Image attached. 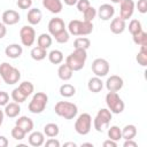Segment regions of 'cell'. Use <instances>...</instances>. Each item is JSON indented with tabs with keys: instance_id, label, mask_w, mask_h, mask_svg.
<instances>
[{
	"instance_id": "1",
	"label": "cell",
	"mask_w": 147,
	"mask_h": 147,
	"mask_svg": "<svg viewBox=\"0 0 147 147\" xmlns=\"http://www.w3.org/2000/svg\"><path fill=\"white\" fill-rule=\"evenodd\" d=\"M87 60V53L86 49L83 48H75L72 53H70L65 63L72 69V71H79L84 68L85 62Z\"/></svg>"
},
{
	"instance_id": "2",
	"label": "cell",
	"mask_w": 147,
	"mask_h": 147,
	"mask_svg": "<svg viewBox=\"0 0 147 147\" xmlns=\"http://www.w3.org/2000/svg\"><path fill=\"white\" fill-rule=\"evenodd\" d=\"M68 32L71 36H88L93 32V22H87L84 20H71L68 24Z\"/></svg>"
},
{
	"instance_id": "3",
	"label": "cell",
	"mask_w": 147,
	"mask_h": 147,
	"mask_svg": "<svg viewBox=\"0 0 147 147\" xmlns=\"http://www.w3.org/2000/svg\"><path fill=\"white\" fill-rule=\"evenodd\" d=\"M0 78L7 85H14L21 79V72L17 68L13 67L8 62H2L0 64Z\"/></svg>"
},
{
	"instance_id": "4",
	"label": "cell",
	"mask_w": 147,
	"mask_h": 147,
	"mask_svg": "<svg viewBox=\"0 0 147 147\" xmlns=\"http://www.w3.org/2000/svg\"><path fill=\"white\" fill-rule=\"evenodd\" d=\"M54 111L57 116L63 117L64 119H74L78 114V107L74 102L59 101L54 106Z\"/></svg>"
},
{
	"instance_id": "5",
	"label": "cell",
	"mask_w": 147,
	"mask_h": 147,
	"mask_svg": "<svg viewBox=\"0 0 147 147\" xmlns=\"http://www.w3.org/2000/svg\"><path fill=\"white\" fill-rule=\"evenodd\" d=\"M48 102V96L44 92H37L33 94L31 101L28 105V109L32 114H41Z\"/></svg>"
},
{
	"instance_id": "6",
	"label": "cell",
	"mask_w": 147,
	"mask_h": 147,
	"mask_svg": "<svg viewBox=\"0 0 147 147\" xmlns=\"http://www.w3.org/2000/svg\"><path fill=\"white\" fill-rule=\"evenodd\" d=\"M111 118H113V113L108 108H101L96 113V115H95V117L93 119L94 129L98 132H102L105 129H108Z\"/></svg>"
},
{
	"instance_id": "7",
	"label": "cell",
	"mask_w": 147,
	"mask_h": 147,
	"mask_svg": "<svg viewBox=\"0 0 147 147\" xmlns=\"http://www.w3.org/2000/svg\"><path fill=\"white\" fill-rule=\"evenodd\" d=\"M106 105L113 114H121L125 108L124 101L121 99L117 92H108L106 94Z\"/></svg>"
},
{
	"instance_id": "8",
	"label": "cell",
	"mask_w": 147,
	"mask_h": 147,
	"mask_svg": "<svg viewBox=\"0 0 147 147\" xmlns=\"http://www.w3.org/2000/svg\"><path fill=\"white\" fill-rule=\"evenodd\" d=\"M92 129V116L87 113L80 114L75 122V131L80 136H86Z\"/></svg>"
},
{
	"instance_id": "9",
	"label": "cell",
	"mask_w": 147,
	"mask_h": 147,
	"mask_svg": "<svg viewBox=\"0 0 147 147\" xmlns=\"http://www.w3.org/2000/svg\"><path fill=\"white\" fill-rule=\"evenodd\" d=\"M20 39L23 46L30 47L36 41V31L32 28V25H24L20 30Z\"/></svg>"
},
{
	"instance_id": "10",
	"label": "cell",
	"mask_w": 147,
	"mask_h": 147,
	"mask_svg": "<svg viewBox=\"0 0 147 147\" xmlns=\"http://www.w3.org/2000/svg\"><path fill=\"white\" fill-rule=\"evenodd\" d=\"M91 69L93 71V74L100 78L107 76L109 74V62L106 60V59H102V57H98L95 59L93 62H92V65H91Z\"/></svg>"
},
{
	"instance_id": "11",
	"label": "cell",
	"mask_w": 147,
	"mask_h": 147,
	"mask_svg": "<svg viewBox=\"0 0 147 147\" xmlns=\"http://www.w3.org/2000/svg\"><path fill=\"white\" fill-rule=\"evenodd\" d=\"M136 3L133 0H122L119 2V17L123 20H129L132 17L134 13Z\"/></svg>"
},
{
	"instance_id": "12",
	"label": "cell",
	"mask_w": 147,
	"mask_h": 147,
	"mask_svg": "<svg viewBox=\"0 0 147 147\" xmlns=\"http://www.w3.org/2000/svg\"><path fill=\"white\" fill-rule=\"evenodd\" d=\"M47 28H48V33L52 37L56 36L57 33H60V32H62L63 30L67 29L65 24H64V21L61 17H53V18H51L49 22H48Z\"/></svg>"
},
{
	"instance_id": "13",
	"label": "cell",
	"mask_w": 147,
	"mask_h": 147,
	"mask_svg": "<svg viewBox=\"0 0 147 147\" xmlns=\"http://www.w3.org/2000/svg\"><path fill=\"white\" fill-rule=\"evenodd\" d=\"M105 85H106V88L108 90V92H118L119 90H122V87L124 85V80L122 77H119L117 75H111L110 77L107 78Z\"/></svg>"
},
{
	"instance_id": "14",
	"label": "cell",
	"mask_w": 147,
	"mask_h": 147,
	"mask_svg": "<svg viewBox=\"0 0 147 147\" xmlns=\"http://www.w3.org/2000/svg\"><path fill=\"white\" fill-rule=\"evenodd\" d=\"M20 20H21V16L18 11L14 9H7L1 15V21L5 25H15L16 23L20 22Z\"/></svg>"
},
{
	"instance_id": "15",
	"label": "cell",
	"mask_w": 147,
	"mask_h": 147,
	"mask_svg": "<svg viewBox=\"0 0 147 147\" xmlns=\"http://www.w3.org/2000/svg\"><path fill=\"white\" fill-rule=\"evenodd\" d=\"M96 15L102 21H108V20H110V18L114 17V15H115V8L110 3H103V5H101L98 8Z\"/></svg>"
},
{
	"instance_id": "16",
	"label": "cell",
	"mask_w": 147,
	"mask_h": 147,
	"mask_svg": "<svg viewBox=\"0 0 147 147\" xmlns=\"http://www.w3.org/2000/svg\"><path fill=\"white\" fill-rule=\"evenodd\" d=\"M28 142H29V145H31L33 147L42 146L44 142H45V134H44V132L31 131L29 133V137H28Z\"/></svg>"
},
{
	"instance_id": "17",
	"label": "cell",
	"mask_w": 147,
	"mask_h": 147,
	"mask_svg": "<svg viewBox=\"0 0 147 147\" xmlns=\"http://www.w3.org/2000/svg\"><path fill=\"white\" fill-rule=\"evenodd\" d=\"M42 6L52 14H59L63 9L62 0H42Z\"/></svg>"
},
{
	"instance_id": "18",
	"label": "cell",
	"mask_w": 147,
	"mask_h": 147,
	"mask_svg": "<svg viewBox=\"0 0 147 147\" xmlns=\"http://www.w3.org/2000/svg\"><path fill=\"white\" fill-rule=\"evenodd\" d=\"M41 18H42V13L40 9L38 8H30L28 10V14H26V20H28V23L30 25H37L41 22Z\"/></svg>"
},
{
	"instance_id": "19",
	"label": "cell",
	"mask_w": 147,
	"mask_h": 147,
	"mask_svg": "<svg viewBox=\"0 0 147 147\" xmlns=\"http://www.w3.org/2000/svg\"><path fill=\"white\" fill-rule=\"evenodd\" d=\"M126 28V23H125V20H123L122 17H115L111 20L110 22V31L114 33V34H121L124 32Z\"/></svg>"
},
{
	"instance_id": "20",
	"label": "cell",
	"mask_w": 147,
	"mask_h": 147,
	"mask_svg": "<svg viewBox=\"0 0 147 147\" xmlns=\"http://www.w3.org/2000/svg\"><path fill=\"white\" fill-rule=\"evenodd\" d=\"M15 125H17V126H20L21 129H23L26 134L30 133L31 131H33V126H34L33 121H32L30 117H28V116H20V117L16 119Z\"/></svg>"
},
{
	"instance_id": "21",
	"label": "cell",
	"mask_w": 147,
	"mask_h": 147,
	"mask_svg": "<svg viewBox=\"0 0 147 147\" xmlns=\"http://www.w3.org/2000/svg\"><path fill=\"white\" fill-rule=\"evenodd\" d=\"M3 113L7 117L9 118H15L20 115L21 113V106L20 103L17 102H8L6 106H5V109H3Z\"/></svg>"
},
{
	"instance_id": "22",
	"label": "cell",
	"mask_w": 147,
	"mask_h": 147,
	"mask_svg": "<svg viewBox=\"0 0 147 147\" xmlns=\"http://www.w3.org/2000/svg\"><path fill=\"white\" fill-rule=\"evenodd\" d=\"M23 53V48L18 44H10L5 48V54L9 59H18Z\"/></svg>"
},
{
	"instance_id": "23",
	"label": "cell",
	"mask_w": 147,
	"mask_h": 147,
	"mask_svg": "<svg viewBox=\"0 0 147 147\" xmlns=\"http://www.w3.org/2000/svg\"><path fill=\"white\" fill-rule=\"evenodd\" d=\"M87 88L90 92L92 93H99L101 92V90L103 88V82L100 77L98 76H94L92 78L88 79V83H87Z\"/></svg>"
},
{
	"instance_id": "24",
	"label": "cell",
	"mask_w": 147,
	"mask_h": 147,
	"mask_svg": "<svg viewBox=\"0 0 147 147\" xmlns=\"http://www.w3.org/2000/svg\"><path fill=\"white\" fill-rule=\"evenodd\" d=\"M72 74H74L72 69H71L67 63L60 64V67H59V69H57V76H59V78H60L61 80L67 82V80L71 79Z\"/></svg>"
},
{
	"instance_id": "25",
	"label": "cell",
	"mask_w": 147,
	"mask_h": 147,
	"mask_svg": "<svg viewBox=\"0 0 147 147\" xmlns=\"http://www.w3.org/2000/svg\"><path fill=\"white\" fill-rule=\"evenodd\" d=\"M60 133L59 125L55 123H47L44 126V134L48 138H55Z\"/></svg>"
},
{
	"instance_id": "26",
	"label": "cell",
	"mask_w": 147,
	"mask_h": 147,
	"mask_svg": "<svg viewBox=\"0 0 147 147\" xmlns=\"http://www.w3.org/2000/svg\"><path fill=\"white\" fill-rule=\"evenodd\" d=\"M121 130H122V138L124 140L134 139V137L137 136V127L133 124H127Z\"/></svg>"
},
{
	"instance_id": "27",
	"label": "cell",
	"mask_w": 147,
	"mask_h": 147,
	"mask_svg": "<svg viewBox=\"0 0 147 147\" xmlns=\"http://www.w3.org/2000/svg\"><path fill=\"white\" fill-rule=\"evenodd\" d=\"M30 55L34 61H41L47 56V49H45L40 46H36L31 49Z\"/></svg>"
},
{
	"instance_id": "28",
	"label": "cell",
	"mask_w": 147,
	"mask_h": 147,
	"mask_svg": "<svg viewBox=\"0 0 147 147\" xmlns=\"http://www.w3.org/2000/svg\"><path fill=\"white\" fill-rule=\"evenodd\" d=\"M60 94L63 98H71L76 94V87L69 83H64L60 86Z\"/></svg>"
},
{
	"instance_id": "29",
	"label": "cell",
	"mask_w": 147,
	"mask_h": 147,
	"mask_svg": "<svg viewBox=\"0 0 147 147\" xmlns=\"http://www.w3.org/2000/svg\"><path fill=\"white\" fill-rule=\"evenodd\" d=\"M47 56H48L49 62L53 63V64H61L62 61H63V59H64L63 53H62L61 51H59V49H53V51H51V52L47 54Z\"/></svg>"
},
{
	"instance_id": "30",
	"label": "cell",
	"mask_w": 147,
	"mask_h": 147,
	"mask_svg": "<svg viewBox=\"0 0 147 147\" xmlns=\"http://www.w3.org/2000/svg\"><path fill=\"white\" fill-rule=\"evenodd\" d=\"M52 42H53V39H52V36H51L49 33H41V34L37 38V44H38V46H40V47H42V48H45V49H47L48 47H51Z\"/></svg>"
},
{
	"instance_id": "31",
	"label": "cell",
	"mask_w": 147,
	"mask_h": 147,
	"mask_svg": "<svg viewBox=\"0 0 147 147\" xmlns=\"http://www.w3.org/2000/svg\"><path fill=\"white\" fill-rule=\"evenodd\" d=\"M136 60L138 62V64H140L141 67H146L147 65V45H142L140 46V51L138 52Z\"/></svg>"
},
{
	"instance_id": "32",
	"label": "cell",
	"mask_w": 147,
	"mask_h": 147,
	"mask_svg": "<svg viewBox=\"0 0 147 147\" xmlns=\"http://www.w3.org/2000/svg\"><path fill=\"white\" fill-rule=\"evenodd\" d=\"M108 139H111L114 141H118L119 139H122V130L117 126V125H113V126H108Z\"/></svg>"
},
{
	"instance_id": "33",
	"label": "cell",
	"mask_w": 147,
	"mask_h": 147,
	"mask_svg": "<svg viewBox=\"0 0 147 147\" xmlns=\"http://www.w3.org/2000/svg\"><path fill=\"white\" fill-rule=\"evenodd\" d=\"M17 87L21 90V92H22L26 98L30 96V95L33 93V91H34V86H33V84H32L31 82H28V80L22 82Z\"/></svg>"
},
{
	"instance_id": "34",
	"label": "cell",
	"mask_w": 147,
	"mask_h": 147,
	"mask_svg": "<svg viewBox=\"0 0 147 147\" xmlns=\"http://www.w3.org/2000/svg\"><path fill=\"white\" fill-rule=\"evenodd\" d=\"M90 46H91V40L87 37H78L74 41V47L75 48L87 49V48H90Z\"/></svg>"
},
{
	"instance_id": "35",
	"label": "cell",
	"mask_w": 147,
	"mask_h": 147,
	"mask_svg": "<svg viewBox=\"0 0 147 147\" xmlns=\"http://www.w3.org/2000/svg\"><path fill=\"white\" fill-rule=\"evenodd\" d=\"M132 39H133V42L138 46H142V45H147V33L141 30L139 31L138 33L133 34L132 36Z\"/></svg>"
},
{
	"instance_id": "36",
	"label": "cell",
	"mask_w": 147,
	"mask_h": 147,
	"mask_svg": "<svg viewBox=\"0 0 147 147\" xmlns=\"http://www.w3.org/2000/svg\"><path fill=\"white\" fill-rule=\"evenodd\" d=\"M141 30H142V25H141V22H140L139 20L133 18V20L130 21V23H129V32H130L132 36L136 34V33H138V32L141 31Z\"/></svg>"
},
{
	"instance_id": "37",
	"label": "cell",
	"mask_w": 147,
	"mask_h": 147,
	"mask_svg": "<svg viewBox=\"0 0 147 147\" xmlns=\"http://www.w3.org/2000/svg\"><path fill=\"white\" fill-rule=\"evenodd\" d=\"M10 96H11L13 101H15V102H17V103H22V102H24V101L26 100V96L21 92V90H20L18 87H15V88L11 91Z\"/></svg>"
},
{
	"instance_id": "38",
	"label": "cell",
	"mask_w": 147,
	"mask_h": 147,
	"mask_svg": "<svg viewBox=\"0 0 147 147\" xmlns=\"http://www.w3.org/2000/svg\"><path fill=\"white\" fill-rule=\"evenodd\" d=\"M26 133L23 129H21L20 126L15 125L13 129H11V137L15 139V140H23L25 138Z\"/></svg>"
},
{
	"instance_id": "39",
	"label": "cell",
	"mask_w": 147,
	"mask_h": 147,
	"mask_svg": "<svg viewBox=\"0 0 147 147\" xmlns=\"http://www.w3.org/2000/svg\"><path fill=\"white\" fill-rule=\"evenodd\" d=\"M83 16H84V21L93 22V20H94L95 16H96V9H95L93 6H90V7L83 13Z\"/></svg>"
},
{
	"instance_id": "40",
	"label": "cell",
	"mask_w": 147,
	"mask_h": 147,
	"mask_svg": "<svg viewBox=\"0 0 147 147\" xmlns=\"http://www.w3.org/2000/svg\"><path fill=\"white\" fill-rule=\"evenodd\" d=\"M54 39H55V41L59 42V44H65V42H68L69 39H70V33H69L68 30L65 29V30H63L62 32H60V33H57L56 36H54Z\"/></svg>"
},
{
	"instance_id": "41",
	"label": "cell",
	"mask_w": 147,
	"mask_h": 147,
	"mask_svg": "<svg viewBox=\"0 0 147 147\" xmlns=\"http://www.w3.org/2000/svg\"><path fill=\"white\" fill-rule=\"evenodd\" d=\"M90 6H91L90 0H78L76 2V7H77V9H78L79 13H84Z\"/></svg>"
},
{
	"instance_id": "42",
	"label": "cell",
	"mask_w": 147,
	"mask_h": 147,
	"mask_svg": "<svg viewBox=\"0 0 147 147\" xmlns=\"http://www.w3.org/2000/svg\"><path fill=\"white\" fill-rule=\"evenodd\" d=\"M33 0H17L16 5L20 9H30L32 6Z\"/></svg>"
},
{
	"instance_id": "43",
	"label": "cell",
	"mask_w": 147,
	"mask_h": 147,
	"mask_svg": "<svg viewBox=\"0 0 147 147\" xmlns=\"http://www.w3.org/2000/svg\"><path fill=\"white\" fill-rule=\"evenodd\" d=\"M136 7L140 14H146L147 13V0H138L136 3Z\"/></svg>"
},
{
	"instance_id": "44",
	"label": "cell",
	"mask_w": 147,
	"mask_h": 147,
	"mask_svg": "<svg viewBox=\"0 0 147 147\" xmlns=\"http://www.w3.org/2000/svg\"><path fill=\"white\" fill-rule=\"evenodd\" d=\"M44 145L46 146V147H60V141L57 140V139H55V138H49V139H47L45 142H44Z\"/></svg>"
},
{
	"instance_id": "45",
	"label": "cell",
	"mask_w": 147,
	"mask_h": 147,
	"mask_svg": "<svg viewBox=\"0 0 147 147\" xmlns=\"http://www.w3.org/2000/svg\"><path fill=\"white\" fill-rule=\"evenodd\" d=\"M9 102V94L6 91H0V106H6Z\"/></svg>"
},
{
	"instance_id": "46",
	"label": "cell",
	"mask_w": 147,
	"mask_h": 147,
	"mask_svg": "<svg viewBox=\"0 0 147 147\" xmlns=\"http://www.w3.org/2000/svg\"><path fill=\"white\" fill-rule=\"evenodd\" d=\"M103 147H117V141H114L111 139L103 141Z\"/></svg>"
},
{
	"instance_id": "47",
	"label": "cell",
	"mask_w": 147,
	"mask_h": 147,
	"mask_svg": "<svg viewBox=\"0 0 147 147\" xmlns=\"http://www.w3.org/2000/svg\"><path fill=\"white\" fill-rule=\"evenodd\" d=\"M123 146H124V147H137L138 144H137L136 141H133V139H127V140L124 141Z\"/></svg>"
},
{
	"instance_id": "48",
	"label": "cell",
	"mask_w": 147,
	"mask_h": 147,
	"mask_svg": "<svg viewBox=\"0 0 147 147\" xmlns=\"http://www.w3.org/2000/svg\"><path fill=\"white\" fill-rule=\"evenodd\" d=\"M7 25H5L2 22H0V39H2L7 34Z\"/></svg>"
},
{
	"instance_id": "49",
	"label": "cell",
	"mask_w": 147,
	"mask_h": 147,
	"mask_svg": "<svg viewBox=\"0 0 147 147\" xmlns=\"http://www.w3.org/2000/svg\"><path fill=\"white\" fill-rule=\"evenodd\" d=\"M9 145L8 139L5 136H0V147H7Z\"/></svg>"
},
{
	"instance_id": "50",
	"label": "cell",
	"mask_w": 147,
	"mask_h": 147,
	"mask_svg": "<svg viewBox=\"0 0 147 147\" xmlns=\"http://www.w3.org/2000/svg\"><path fill=\"white\" fill-rule=\"evenodd\" d=\"M77 1L78 0H63L62 2H64V5H67V6H75Z\"/></svg>"
},
{
	"instance_id": "51",
	"label": "cell",
	"mask_w": 147,
	"mask_h": 147,
	"mask_svg": "<svg viewBox=\"0 0 147 147\" xmlns=\"http://www.w3.org/2000/svg\"><path fill=\"white\" fill-rule=\"evenodd\" d=\"M64 147H69V146H71V147H76L77 146V144L76 142H74V141H69V142H64V145H63Z\"/></svg>"
},
{
	"instance_id": "52",
	"label": "cell",
	"mask_w": 147,
	"mask_h": 147,
	"mask_svg": "<svg viewBox=\"0 0 147 147\" xmlns=\"http://www.w3.org/2000/svg\"><path fill=\"white\" fill-rule=\"evenodd\" d=\"M3 118H5V113H3V110L0 109V126H1L2 123H3Z\"/></svg>"
},
{
	"instance_id": "53",
	"label": "cell",
	"mask_w": 147,
	"mask_h": 147,
	"mask_svg": "<svg viewBox=\"0 0 147 147\" xmlns=\"http://www.w3.org/2000/svg\"><path fill=\"white\" fill-rule=\"evenodd\" d=\"M82 146H90V147H93V144H91V142H83Z\"/></svg>"
},
{
	"instance_id": "54",
	"label": "cell",
	"mask_w": 147,
	"mask_h": 147,
	"mask_svg": "<svg viewBox=\"0 0 147 147\" xmlns=\"http://www.w3.org/2000/svg\"><path fill=\"white\" fill-rule=\"evenodd\" d=\"M110 1H111L113 3H119V2L122 1V0H110Z\"/></svg>"
}]
</instances>
